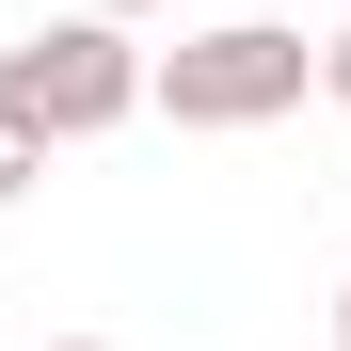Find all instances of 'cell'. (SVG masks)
Returning a JSON list of instances; mask_svg holds the SVG:
<instances>
[{"mask_svg":"<svg viewBox=\"0 0 351 351\" xmlns=\"http://www.w3.org/2000/svg\"><path fill=\"white\" fill-rule=\"evenodd\" d=\"M319 96H335V112H351V16H335V32H319Z\"/></svg>","mask_w":351,"mask_h":351,"instance_id":"4","label":"cell"},{"mask_svg":"<svg viewBox=\"0 0 351 351\" xmlns=\"http://www.w3.org/2000/svg\"><path fill=\"white\" fill-rule=\"evenodd\" d=\"M32 176H48V144L16 128V112H0V208H16V192H32Z\"/></svg>","mask_w":351,"mask_h":351,"instance_id":"3","label":"cell"},{"mask_svg":"<svg viewBox=\"0 0 351 351\" xmlns=\"http://www.w3.org/2000/svg\"><path fill=\"white\" fill-rule=\"evenodd\" d=\"M335 351H351V271H335Z\"/></svg>","mask_w":351,"mask_h":351,"instance_id":"6","label":"cell"},{"mask_svg":"<svg viewBox=\"0 0 351 351\" xmlns=\"http://www.w3.org/2000/svg\"><path fill=\"white\" fill-rule=\"evenodd\" d=\"M144 96L176 112V128H271V112H304L319 96V48L287 32V16H223V32H176Z\"/></svg>","mask_w":351,"mask_h":351,"instance_id":"1","label":"cell"},{"mask_svg":"<svg viewBox=\"0 0 351 351\" xmlns=\"http://www.w3.org/2000/svg\"><path fill=\"white\" fill-rule=\"evenodd\" d=\"M0 112H16L32 144H96V128L144 112V48L112 16H48L32 48H0Z\"/></svg>","mask_w":351,"mask_h":351,"instance_id":"2","label":"cell"},{"mask_svg":"<svg viewBox=\"0 0 351 351\" xmlns=\"http://www.w3.org/2000/svg\"><path fill=\"white\" fill-rule=\"evenodd\" d=\"M48 351H112V335H48Z\"/></svg>","mask_w":351,"mask_h":351,"instance_id":"7","label":"cell"},{"mask_svg":"<svg viewBox=\"0 0 351 351\" xmlns=\"http://www.w3.org/2000/svg\"><path fill=\"white\" fill-rule=\"evenodd\" d=\"M64 16H112V32H128V16H144V0H64Z\"/></svg>","mask_w":351,"mask_h":351,"instance_id":"5","label":"cell"}]
</instances>
